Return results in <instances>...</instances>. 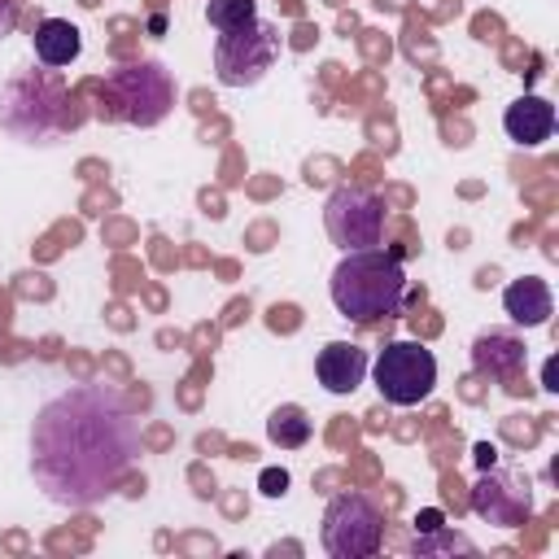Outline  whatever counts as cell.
I'll return each instance as SVG.
<instances>
[{"label": "cell", "instance_id": "3", "mask_svg": "<svg viewBox=\"0 0 559 559\" xmlns=\"http://www.w3.org/2000/svg\"><path fill=\"white\" fill-rule=\"evenodd\" d=\"M70 127V96L57 70H17L0 87V131L22 144H44Z\"/></svg>", "mask_w": 559, "mask_h": 559}, {"label": "cell", "instance_id": "9", "mask_svg": "<svg viewBox=\"0 0 559 559\" xmlns=\"http://www.w3.org/2000/svg\"><path fill=\"white\" fill-rule=\"evenodd\" d=\"M472 511L498 528H520L533 515V480L524 472L480 467L472 485Z\"/></svg>", "mask_w": 559, "mask_h": 559}, {"label": "cell", "instance_id": "11", "mask_svg": "<svg viewBox=\"0 0 559 559\" xmlns=\"http://www.w3.org/2000/svg\"><path fill=\"white\" fill-rule=\"evenodd\" d=\"M502 131L520 144V148H537L555 135V105L546 96H520L507 105L502 114Z\"/></svg>", "mask_w": 559, "mask_h": 559}, {"label": "cell", "instance_id": "7", "mask_svg": "<svg viewBox=\"0 0 559 559\" xmlns=\"http://www.w3.org/2000/svg\"><path fill=\"white\" fill-rule=\"evenodd\" d=\"M376 389L393 406H419L437 389V358L419 341H389L371 362Z\"/></svg>", "mask_w": 559, "mask_h": 559}, {"label": "cell", "instance_id": "15", "mask_svg": "<svg viewBox=\"0 0 559 559\" xmlns=\"http://www.w3.org/2000/svg\"><path fill=\"white\" fill-rule=\"evenodd\" d=\"M310 432H314V424H310L306 406H297V402H284V406H275L266 415V437L280 450H301L310 441Z\"/></svg>", "mask_w": 559, "mask_h": 559}, {"label": "cell", "instance_id": "17", "mask_svg": "<svg viewBox=\"0 0 559 559\" xmlns=\"http://www.w3.org/2000/svg\"><path fill=\"white\" fill-rule=\"evenodd\" d=\"M411 550L415 555H476V542L472 537H463V533H450L445 524L441 528H432V533H415V542H411Z\"/></svg>", "mask_w": 559, "mask_h": 559}, {"label": "cell", "instance_id": "5", "mask_svg": "<svg viewBox=\"0 0 559 559\" xmlns=\"http://www.w3.org/2000/svg\"><path fill=\"white\" fill-rule=\"evenodd\" d=\"M280 57V31L266 17H253L249 26L223 31L214 39V74L223 87H253L266 79V70Z\"/></svg>", "mask_w": 559, "mask_h": 559}, {"label": "cell", "instance_id": "14", "mask_svg": "<svg viewBox=\"0 0 559 559\" xmlns=\"http://www.w3.org/2000/svg\"><path fill=\"white\" fill-rule=\"evenodd\" d=\"M31 44H35V57H39L48 70H61V66L79 61V52H83V35H79V26L66 22V17H44V22L35 26Z\"/></svg>", "mask_w": 559, "mask_h": 559}, {"label": "cell", "instance_id": "21", "mask_svg": "<svg viewBox=\"0 0 559 559\" xmlns=\"http://www.w3.org/2000/svg\"><path fill=\"white\" fill-rule=\"evenodd\" d=\"M493 459H498V450H493L489 441H480V445H476V463H480V467H493Z\"/></svg>", "mask_w": 559, "mask_h": 559}, {"label": "cell", "instance_id": "6", "mask_svg": "<svg viewBox=\"0 0 559 559\" xmlns=\"http://www.w3.org/2000/svg\"><path fill=\"white\" fill-rule=\"evenodd\" d=\"M319 542L332 559H367L384 542V515L367 493H336L323 511Z\"/></svg>", "mask_w": 559, "mask_h": 559}, {"label": "cell", "instance_id": "4", "mask_svg": "<svg viewBox=\"0 0 559 559\" xmlns=\"http://www.w3.org/2000/svg\"><path fill=\"white\" fill-rule=\"evenodd\" d=\"M109 114L127 127H157L175 109V79L162 61H131L105 79Z\"/></svg>", "mask_w": 559, "mask_h": 559}, {"label": "cell", "instance_id": "10", "mask_svg": "<svg viewBox=\"0 0 559 559\" xmlns=\"http://www.w3.org/2000/svg\"><path fill=\"white\" fill-rule=\"evenodd\" d=\"M367 367H371V358H367V349L354 345V341H328V345L319 349V358H314L319 384H323L328 393H336V397L354 393V389L367 380Z\"/></svg>", "mask_w": 559, "mask_h": 559}, {"label": "cell", "instance_id": "8", "mask_svg": "<svg viewBox=\"0 0 559 559\" xmlns=\"http://www.w3.org/2000/svg\"><path fill=\"white\" fill-rule=\"evenodd\" d=\"M323 227L332 236V245H341L345 253L354 249H376L384 240V201L371 188L358 183H341L332 188V197L323 201Z\"/></svg>", "mask_w": 559, "mask_h": 559}, {"label": "cell", "instance_id": "13", "mask_svg": "<svg viewBox=\"0 0 559 559\" xmlns=\"http://www.w3.org/2000/svg\"><path fill=\"white\" fill-rule=\"evenodd\" d=\"M472 367L489 380H507L524 367V341L511 332H480L472 341Z\"/></svg>", "mask_w": 559, "mask_h": 559}, {"label": "cell", "instance_id": "1", "mask_svg": "<svg viewBox=\"0 0 559 559\" xmlns=\"http://www.w3.org/2000/svg\"><path fill=\"white\" fill-rule=\"evenodd\" d=\"M140 454L131 402L92 380L48 397L31 424V476L48 502L83 511L105 502Z\"/></svg>", "mask_w": 559, "mask_h": 559}, {"label": "cell", "instance_id": "18", "mask_svg": "<svg viewBox=\"0 0 559 559\" xmlns=\"http://www.w3.org/2000/svg\"><path fill=\"white\" fill-rule=\"evenodd\" d=\"M258 489H262L266 498H284V493H288V472H284V467H262Z\"/></svg>", "mask_w": 559, "mask_h": 559}, {"label": "cell", "instance_id": "19", "mask_svg": "<svg viewBox=\"0 0 559 559\" xmlns=\"http://www.w3.org/2000/svg\"><path fill=\"white\" fill-rule=\"evenodd\" d=\"M13 26H17V0H0V39L13 35Z\"/></svg>", "mask_w": 559, "mask_h": 559}, {"label": "cell", "instance_id": "12", "mask_svg": "<svg viewBox=\"0 0 559 559\" xmlns=\"http://www.w3.org/2000/svg\"><path fill=\"white\" fill-rule=\"evenodd\" d=\"M502 310L520 323V328H542L550 314H555V297H550V284L537 280V275H524V280H511L502 288Z\"/></svg>", "mask_w": 559, "mask_h": 559}, {"label": "cell", "instance_id": "20", "mask_svg": "<svg viewBox=\"0 0 559 559\" xmlns=\"http://www.w3.org/2000/svg\"><path fill=\"white\" fill-rule=\"evenodd\" d=\"M432 528H441V511L437 507H428V511L415 515V533H432Z\"/></svg>", "mask_w": 559, "mask_h": 559}, {"label": "cell", "instance_id": "2", "mask_svg": "<svg viewBox=\"0 0 559 559\" xmlns=\"http://www.w3.org/2000/svg\"><path fill=\"white\" fill-rule=\"evenodd\" d=\"M332 306L349 323H380L402 310L406 301V271L384 249H354L336 262L332 280Z\"/></svg>", "mask_w": 559, "mask_h": 559}, {"label": "cell", "instance_id": "16", "mask_svg": "<svg viewBox=\"0 0 559 559\" xmlns=\"http://www.w3.org/2000/svg\"><path fill=\"white\" fill-rule=\"evenodd\" d=\"M258 17V0H210L205 4V22L223 35V31H236V26H249Z\"/></svg>", "mask_w": 559, "mask_h": 559}]
</instances>
